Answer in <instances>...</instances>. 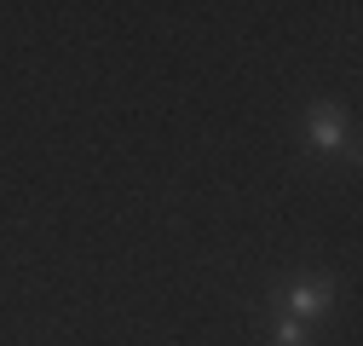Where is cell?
I'll return each mask as SVG.
<instances>
[{
	"label": "cell",
	"mask_w": 363,
	"mask_h": 346,
	"mask_svg": "<svg viewBox=\"0 0 363 346\" xmlns=\"http://www.w3.org/2000/svg\"><path fill=\"white\" fill-rule=\"evenodd\" d=\"M289 306H294V318L329 312V306H335V283H323V277H300V283L289 289Z\"/></svg>",
	"instance_id": "obj_1"
},
{
	"label": "cell",
	"mask_w": 363,
	"mask_h": 346,
	"mask_svg": "<svg viewBox=\"0 0 363 346\" xmlns=\"http://www.w3.org/2000/svg\"><path fill=\"white\" fill-rule=\"evenodd\" d=\"M311 145H317V150H346V127H340V116H335L329 104L311 110Z\"/></svg>",
	"instance_id": "obj_2"
},
{
	"label": "cell",
	"mask_w": 363,
	"mask_h": 346,
	"mask_svg": "<svg viewBox=\"0 0 363 346\" xmlns=\"http://www.w3.org/2000/svg\"><path fill=\"white\" fill-rule=\"evenodd\" d=\"M277 346H306V323L300 318H283L277 323Z\"/></svg>",
	"instance_id": "obj_3"
}]
</instances>
